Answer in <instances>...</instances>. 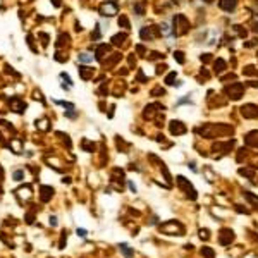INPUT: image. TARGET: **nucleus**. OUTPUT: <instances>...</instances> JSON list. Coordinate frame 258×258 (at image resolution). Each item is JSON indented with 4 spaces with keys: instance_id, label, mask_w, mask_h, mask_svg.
<instances>
[{
    "instance_id": "393cba45",
    "label": "nucleus",
    "mask_w": 258,
    "mask_h": 258,
    "mask_svg": "<svg viewBox=\"0 0 258 258\" xmlns=\"http://www.w3.org/2000/svg\"><path fill=\"white\" fill-rule=\"evenodd\" d=\"M201 253H203L206 258H213V251H212L210 248H203V250H201Z\"/></svg>"
},
{
    "instance_id": "f3484780",
    "label": "nucleus",
    "mask_w": 258,
    "mask_h": 258,
    "mask_svg": "<svg viewBox=\"0 0 258 258\" xmlns=\"http://www.w3.org/2000/svg\"><path fill=\"white\" fill-rule=\"evenodd\" d=\"M42 191H43V195H42V200L43 201H47L48 198H50V195L53 193V189H52V188H48V186H43Z\"/></svg>"
},
{
    "instance_id": "f704fd0d",
    "label": "nucleus",
    "mask_w": 258,
    "mask_h": 258,
    "mask_svg": "<svg viewBox=\"0 0 258 258\" xmlns=\"http://www.w3.org/2000/svg\"><path fill=\"white\" fill-rule=\"evenodd\" d=\"M165 69H167V65H160V67L157 69V74H162L163 71H165Z\"/></svg>"
},
{
    "instance_id": "20e7f679",
    "label": "nucleus",
    "mask_w": 258,
    "mask_h": 258,
    "mask_svg": "<svg viewBox=\"0 0 258 258\" xmlns=\"http://www.w3.org/2000/svg\"><path fill=\"white\" fill-rule=\"evenodd\" d=\"M117 11H119V7H117V4H114V2H107V4H103V5L100 7L102 16H105V17L116 16Z\"/></svg>"
},
{
    "instance_id": "a878e982",
    "label": "nucleus",
    "mask_w": 258,
    "mask_h": 258,
    "mask_svg": "<svg viewBox=\"0 0 258 258\" xmlns=\"http://www.w3.org/2000/svg\"><path fill=\"white\" fill-rule=\"evenodd\" d=\"M79 59H81L83 62H91V60H93V57H91V55H88V53H81V55H79Z\"/></svg>"
},
{
    "instance_id": "5701e85b",
    "label": "nucleus",
    "mask_w": 258,
    "mask_h": 258,
    "mask_svg": "<svg viewBox=\"0 0 258 258\" xmlns=\"http://www.w3.org/2000/svg\"><path fill=\"white\" fill-rule=\"evenodd\" d=\"M244 196H246L248 200L251 201V203H255V205H258V196H253L251 193H250V191H246V193H244Z\"/></svg>"
},
{
    "instance_id": "c756f323",
    "label": "nucleus",
    "mask_w": 258,
    "mask_h": 258,
    "mask_svg": "<svg viewBox=\"0 0 258 258\" xmlns=\"http://www.w3.org/2000/svg\"><path fill=\"white\" fill-rule=\"evenodd\" d=\"M14 179H16V181H21L22 179V170H16V172H14Z\"/></svg>"
},
{
    "instance_id": "bb28decb",
    "label": "nucleus",
    "mask_w": 258,
    "mask_h": 258,
    "mask_svg": "<svg viewBox=\"0 0 258 258\" xmlns=\"http://www.w3.org/2000/svg\"><path fill=\"white\" fill-rule=\"evenodd\" d=\"M152 95L155 96V95H165V90L163 88H155V90L152 91Z\"/></svg>"
},
{
    "instance_id": "c9c22d12",
    "label": "nucleus",
    "mask_w": 258,
    "mask_h": 258,
    "mask_svg": "<svg viewBox=\"0 0 258 258\" xmlns=\"http://www.w3.org/2000/svg\"><path fill=\"white\" fill-rule=\"evenodd\" d=\"M136 50H138V53H145V47H143V45H138Z\"/></svg>"
},
{
    "instance_id": "b1692460",
    "label": "nucleus",
    "mask_w": 258,
    "mask_h": 258,
    "mask_svg": "<svg viewBox=\"0 0 258 258\" xmlns=\"http://www.w3.org/2000/svg\"><path fill=\"white\" fill-rule=\"evenodd\" d=\"M174 81H176V72L167 74V78H165V83H167V84H176Z\"/></svg>"
},
{
    "instance_id": "9b49d317",
    "label": "nucleus",
    "mask_w": 258,
    "mask_h": 258,
    "mask_svg": "<svg viewBox=\"0 0 258 258\" xmlns=\"http://www.w3.org/2000/svg\"><path fill=\"white\" fill-rule=\"evenodd\" d=\"M246 145L258 146V131H251L250 134H246Z\"/></svg>"
},
{
    "instance_id": "72a5a7b5",
    "label": "nucleus",
    "mask_w": 258,
    "mask_h": 258,
    "mask_svg": "<svg viewBox=\"0 0 258 258\" xmlns=\"http://www.w3.org/2000/svg\"><path fill=\"white\" fill-rule=\"evenodd\" d=\"M76 234H78V236H81V237H86V231H84V229H78V231H76Z\"/></svg>"
},
{
    "instance_id": "4468645a",
    "label": "nucleus",
    "mask_w": 258,
    "mask_h": 258,
    "mask_svg": "<svg viewBox=\"0 0 258 258\" xmlns=\"http://www.w3.org/2000/svg\"><path fill=\"white\" fill-rule=\"evenodd\" d=\"M79 74H81V78L83 79H90L91 78V74H93V69H90V67H79Z\"/></svg>"
},
{
    "instance_id": "7c9ffc66",
    "label": "nucleus",
    "mask_w": 258,
    "mask_h": 258,
    "mask_svg": "<svg viewBox=\"0 0 258 258\" xmlns=\"http://www.w3.org/2000/svg\"><path fill=\"white\" fill-rule=\"evenodd\" d=\"M212 57H210V53H203L201 55V62H210Z\"/></svg>"
},
{
    "instance_id": "e433bc0d",
    "label": "nucleus",
    "mask_w": 258,
    "mask_h": 258,
    "mask_svg": "<svg viewBox=\"0 0 258 258\" xmlns=\"http://www.w3.org/2000/svg\"><path fill=\"white\" fill-rule=\"evenodd\" d=\"M50 226H57V219H55V217H50Z\"/></svg>"
},
{
    "instance_id": "ddd939ff",
    "label": "nucleus",
    "mask_w": 258,
    "mask_h": 258,
    "mask_svg": "<svg viewBox=\"0 0 258 258\" xmlns=\"http://www.w3.org/2000/svg\"><path fill=\"white\" fill-rule=\"evenodd\" d=\"M12 105H14V110L16 112H22L24 109H26V103H22L19 98H12V102H11Z\"/></svg>"
},
{
    "instance_id": "f257e3e1",
    "label": "nucleus",
    "mask_w": 258,
    "mask_h": 258,
    "mask_svg": "<svg viewBox=\"0 0 258 258\" xmlns=\"http://www.w3.org/2000/svg\"><path fill=\"white\" fill-rule=\"evenodd\" d=\"M188 29H189L188 19H186L183 14H177V16L174 17V29H172V33H174V35H184V33H188Z\"/></svg>"
},
{
    "instance_id": "aec40b11",
    "label": "nucleus",
    "mask_w": 258,
    "mask_h": 258,
    "mask_svg": "<svg viewBox=\"0 0 258 258\" xmlns=\"http://www.w3.org/2000/svg\"><path fill=\"white\" fill-rule=\"evenodd\" d=\"M174 59H176L179 64H184V60H186V59H184V53L179 52V50H177V52H174Z\"/></svg>"
},
{
    "instance_id": "a211bd4d",
    "label": "nucleus",
    "mask_w": 258,
    "mask_h": 258,
    "mask_svg": "<svg viewBox=\"0 0 258 258\" xmlns=\"http://www.w3.org/2000/svg\"><path fill=\"white\" fill-rule=\"evenodd\" d=\"M121 251L124 253V255H126V258H132L134 256V253H132V250H129V246H127V244H121Z\"/></svg>"
},
{
    "instance_id": "412c9836",
    "label": "nucleus",
    "mask_w": 258,
    "mask_h": 258,
    "mask_svg": "<svg viewBox=\"0 0 258 258\" xmlns=\"http://www.w3.org/2000/svg\"><path fill=\"white\" fill-rule=\"evenodd\" d=\"M134 12H136L138 16H143V14H145V7H143V4H136V5H134Z\"/></svg>"
},
{
    "instance_id": "6ab92c4d",
    "label": "nucleus",
    "mask_w": 258,
    "mask_h": 258,
    "mask_svg": "<svg viewBox=\"0 0 258 258\" xmlns=\"http://www.w3.org/2000/svg\"><path fill=\"white\" fill-rule=\"evenodd\" d=\"M119 26H121V28H126V29H129V28H131V24H129V21H127L126 16H121V17H119Z\"/></svg>"
},
{
    "instance_id": "cd10ccee",
    "label": "nucleus",
    "mask_w": 258,
    "mask_h": 258,
    "mask_svg": "<svg viewBox=\"0 0 258 258\" xmlns=\"http://www.w3.org/2000/svg\"><path fill=\"white\" fill-rule=\"evenodd\" d=\"M243 176H248V177H253V170H248V169H241L239 170Z\"/></svg>"
},
{
    "instance_id": "c85d7f7f",
    "label": "nucleus",
    "mask_w": 258,
    "mask_h": 258,
    "mask_svg": "<svg viewBox=\"0 0 258 258\" xmlns=\"http://www.w3.org/2000/svg\"><path fill=\"white\" fill-rule=\"evenodd\" d=\"M57 103H60V105H64L65 109H69V110H74V105L72 103H67V102H57Z\"/></svg>"
},
{
    "instance_id": "2f4dec72",
    "label": "nucleus",
    "mask_w": 258,
    "mask_h": 258,
    "mask_svg": "<svg viewBox=\"0 0 258 258\" xmlns=\"http://www.w3.org/2000/svg\"><path fill=\"white\" fill-rule=\"evenodd\" d=\"M162 57H163V55H160L158 52H153L152 55H150V59H152V60H157V59H162Z\"/></svg>"
},
{
    "instance_id": "ea45409f",
    "label": "nucleus",
    "mask_w": 258,
    "mask_h": 258,
    "mask_svg": "<svg viewBox=\"0 0 258 258\" xmlns=\"http://www.w3.org/2000/svg\"><path fill=\"white\" fill-rule=\"evenodd\" d=\"M253 29H255V31L258 33V22H256V24H255V28H253Z\"/></svg>"
},
{
    "instance_id": "dca6fc26",
    "label": "nucleus",
    "mask_w": 258,
    "mask_h": 258,
    "mask_svg": "<svg viewBox=\"0 0 258 258\" xmlns=\"http://www.w3.org/2000/svg\"><path fill=\"white\" fill-rule=\"evenodd\" d=\"M124 40H126V35H124V33H119V35H116V36L112 38V43H114V45H122Z\"/></svg>"
},
{
    "instance_id": "7ed1b4c3",
    "label": "nucleus",
    "mask_w": 258,
    "mask_h": 258,
    "mask_svg": "<svg viewBox=\"0 0 258 258\" xmlns=\"http://www.w3.org/2000/svg\"><path fill=\"white\" fill-rule=\"evenodd\" d=\"M241 114L246 119H255V117H258V107L253 105V103H246V105L241 107Z\"/></svg>"
},
{
    "instance_id": "1a4fd4ad",
    "label": "nucleus",
    "mask_w": 258,
    "mask_h": 258,
    "mask_svg": "<svg viewBox=\"0 0 258 258\" xmlns=\"http://www.w3.org/2000/svg\"><path fill=\"white\" fill-rule=\"evenodd\" d=\"M139 35H141L143 40H153V38L158 35V31H157V28H155V26H152V28H143Z\"/></svg>"
},
{
    "instance_id": "4be33fe9",
    "label": "nucleus",
    "mask_w": 258,
    "mask_h": 258,
    "mask_svg": "<svg viewBox=\"0 0 258 258\" xmlns=\"http://www.w3.org/2000/svg\"><path fill=\"white\" fill-rule=\"evenodd\" d=\"M243 72L246 74V76H253V74H256V69L253 67V65H248V67H244Z\"/></svg>"
},
{
    "instance_id": "6e6552de",
    "label": "nucleus",
    "mask_w": 258,
    "mask_h": 258,
    "mask_svg": "<svg viewBox=\"0 0 258 258\" xmlns=\"http://www.w3.org/2000/svg\"><path fill=\"white\" fill-rule=\"evenodd\" d=\"M236 5H237V0H219V7H220L222 11H226V12L234 11Z\"/></svg>"
},
{
    "instance_id": "f8f14e48",
    "label": "nucleus",
    "mask_w": 258,
    "mask_h": 258,
    "mask_svg": "<svg viewBox=\"0 0 258 258\" xmlns=\"http://www.w3.org/2000/svg\"><path fill=\"white\" fill-rule=\"evenodd\" d=\"M213 71H215L217 74H220V72H224V71H226V67H227V64H226V60H224V59H217L215 60V64H213Z\"/></svg>"
},
{
    "instance_id": "2eb2a0df",
    "label": "nucleus",
    "mask_w": 258,
    "mask_h": 258,
    "mask_svg": "<svg viewBox=\"0 0 258 258\" xmlns=\"http://www.w3.org/2000/svg\"><path fill=\"white\" fill-rule=\"evenodd\" d=\"M107 52H109V47H107V45H100V47L96 48V59H98V60H102V59H103V55H105Z\"/></svg>"
},
{
    "instance_id": "a19ab883",
    "label": "nucleus",
    "mask_w": 258,
    "mask_h": 258,
    "mask_svg": "<svg viewBox=\"0 0 258 258\" xmlns=\"http://www.w3.org/2000/svg\"><path fill=\"white\" fill-rule=\"evenodd\" d=\"M203 2H205V4H212V2H213V0H203Z\"/></svg>"
},
{
    "instance_id": "0eeeda50",
    "label": "nucleus",
    "mask_w": 258,
    "mask_h": 258,
    "mask_svg": "<svg viewBox=\"0 0 258 258\" xmlns=\"http://www.w3.org/2000/svg\"><path fill=\"white\" fill-rule=\"evenodd\" d=\"M160 110H163V105H160V103H152V105H148L146 109H145V117L152 119V117Z\"/></svg>"
},
{
    "instance_id": "58836bf2",
    "label": "nucleus",
    "mask_w": 258,
    "mask_h": 258,
    "mask_svg": "<svg viewBox=\"0 0 258 258\" xmlns=\"http://www.w3.org/2000/svg\"><path fill=\"white\" fill-rule=\"evenodd\" d=\"M53 5L59 7V5H60V0H53Z\"/></svg>"
},
{
    "instance_id": "4c0bfd02",
    "label": "nucleus",
    "mask_w": 258,
    "mask_h": 258,
    "mask_svg": "<svg viewBox=\"0 0 258 258\" xmlns=\"http://www.w3.org/2000/svg\"><path fill=\"white\" fill-rule=\"evenodd\" d=\"M200 236H201V237H205V239H206V237H208V232H206V231H201Z\"/></svg>"
},
{
    "instance_id": "39448f33",
    "label": "nucleus",
    "mask_w": 258,
    "mask_h": 258,
    "mask_svg": "<svg viewBox=\"0 0 258 258\" xmlns=\"http://www.w3.org/2000/svg\"><path fill=\"white\" fill-rule=\"evenodd\" d=\"M177 184H179L181 188H183V189L186 191V195L189 196L191 200H195V198H196V191L193 189V186H191L189 183H188V181H186L184 177H183V176H179V177H177Z\"/></svg>"
},
{
    "instance_id": "f03ea898",
    "label": "nucleus",
    "mask_w": 258,
    "mask_h": 258,
    "mask_svg": "<svg viewBox=\"0 0 258 258\" xmlns=\"http://www.w3.org/2000/svg\"><path fill=\"white\" fill-rule=\"evenodd\" d=\"M227 95L231 96L232 100H239L243 96V91H244V84L243 83H234L231 86H227Z\"/></svg>"
},
{
    "instance_id": "423d86ee",
    "label": "nucleus",
    "mask_w": 258,
    "mask_h": 258,
    "mask_svg": "<svg viewBox=\"0 0 258 258\" xmlns=\"http://www.w3.org/2000/svg\"><path fill=\"white\" fill-rule=\"evenodd\" d=\"M169 127H170V132L176 134V136H179V134H184L186 132V126L181 121H172Z\"/></svg>"
},
{
    "instance_id": "9d476101",
    "label": "nucleus",
    "mask_w": 258,
    "mask_h": 258,
    "mask_svg": "<svg viewBox=\"0 0 258 258\" xmlns=\"http://www.w3.org/2000/svg\"><path fill=\"white\" fill-rule=\"evenodd\" d=\"M232 239H234V234H232V231H229V229H224L222 234H220V237H219L220 244H229Z\"/></svg>"
},
{
    "instance_id": "473e14b6",
    "label": "nucleus",
    "mask_w": 258,
    "mask_h": 258,
    "mask_svg": "<svg viewBox=\"0 0 258 258\" xmlns=\"http://www.w3.org/2000/svg\"><path fill=\"white\" fill-rule=\"evenodd\" d=\"M60 78H62V79H65V83H67V84H72V83H71V78H69V76H67V74H60Z\"/></svg>"
}]
</instances>
